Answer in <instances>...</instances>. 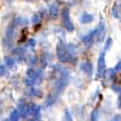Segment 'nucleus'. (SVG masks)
Masks as SVG:
<instances>
[{
  "label": "nucleus",
  "mask_w": 121,
  "mask_h": 121,
  "mask_svg": "<svg viewBox=\"0 0 121 121\" xmlns=\"http://www.w3.org/2000/svg\"><path fill=\"white\" fill-rule=\"evenodd\" d=\"M56 56L61 62H70L75 59V56L70 54L67 50V46L64 42H60L56 46Z\"/></svg>",
  "instance_id": "nucleus-1"
},
{
  "label": "nucleus",
  "mask_w": 121,
  "mask_h": 121,
  "mask_svg": "<svg viewBox=\"0 0 121 121\" xmlns=\"http://www.w3.org/2000/svg\"><path fill=\"white\" fill-rule=\"evenodd\" d=\"M68 78H69V73L66 69H59V76L56 78V86H54L56 93L61 92L65 89L67 83H68Z\"/></svg>",
  "instance_id": "nucleus-2"
},
{
  "label": "nucleus",
  "mask_w": 121,
  "mask_h": 121,
  "mask_svg": "<svg viewBox=\"0 0 121 121\" xmlns=\"http://www.w3.org/2000/svg\"><path fill=\"white\" fill-rule=\"evenodd\" d=\"M61 21H62V26L67 31H74V24L72 23V20L69 16V9L65 8L61 12Z\"/></svg>",
  "instance_id": "nucleus-3"
},
{
  "label": "nucleus",
  "mask_w": 121,
  "mask_h": 121,
  "mask_svg": "<svg viewBox=\"0 0 121 121\" xmlns=\"http://www.w3.org/2000/svg\"><path fill=\"white\" fill-rule=\"evenodd\" d=\"M105 52H102L98 56V62H97V78L102 77V75L105 72Z\"/></svg>",
  "instance_id": "nucleus-4"
},
{
  "label": "nucleus",
  "mask_w": 121,
  "mask_h": 121,
  "mask_svg": "<svg viewBox=\"0 0 121 121\" xmlns=\"http://www.w3.org/2000/svg\"><path fill=\"white\" fill-rule=\"evenodd\" d=\"M96 32H95V40L97 39V42H102L104 36H105V32H106V28H105V24L104 22H99V24L97 26V28L95 29Z\"/></svg>",
  "instance_id": "nucleus-5"
},
{
  "label": "nucleus",
  "mask_w": 121,
  "mask_h": 121,
  "mask_svg": "<svg viewBox=\"0 0 121 121\" xmlns=\"http://www.w3.org/2000/svg\"><path fill=\"white\" fill-rule=\"evenodd\" d=\"M95 32H96V30L93 29L91 32H89L88 35H85V36H83V37H82V42H83V43L88 47H90L91 45H92L93 40H95Z\"/></svg>",
  "instance_id": "nucleus-6"
},
{
  "label": "nucleus",
  "mask_w": 121,
  "mask_h": 121,
  "mask_svg": "<svg viewBox=\"0 0 121 121\" xmlns=\"http://www.w3.org/2000/svg\"><path fill=\"white\" fill-rule=\"evenodd\" d=\"M81 69L83 70L85 74L88 75L89 77H91L92 76V72H93V67L92 65L89 62V61H86V62H83L82 65H81Z\"/></svg>",
  "instance_id": "nucleus-7"
},
{
  "label": "nucleus",
  "mask_w": 121,
  "mask_h": 121,
  "mask_svg": "<svg viewBox=\"0 0 121 121\" xmlns=\"http://www.w3.org/2000/svg\"><path fill=\"white\" fill-rule=\"evenodd\" d=\"M93 21V16L89 13H83L81 16H80V23L82 24H86V23H91Z\"/></svg>",
  "instance_id": "nucleus-8"
},
{
  "label": "nucleus",
  "mask_w": 121,
  "mask_h": 121,
  "mask_svg": "<svg viewBox=\"0 0 121 121\" xmlns=\"http://www.w3.org/2000/svg\"><path fill=\"white\" fill-rule=\"evenodd\" d=\"M26 95L29 97H39L42 95V92L39 90H37L35 86H28V89L26 90Z\"/></svg>",
  "instance_id": "nucleus-9"
},
{
  "label": "nucleus",
  "mask_w": 121,
  "mask_h": 121,
  "mask_svg": "<svg viewBox=\"0 0 121 121\" xmlns=\"http://www.w3.org/2000/svg\"><path fill=\"white\" fill-rule=\"evenodd\" d=\"M19 112L20 115H22V118H28L29 115V110H28V104H20L19 105Z\"/></svg>",
  "instance_id": "nucleus-10"
},
{
  "label": "nucleus",
  "mask_w": 121,
  "mask_h": 121,
  "mask_svg": "<svg viewBox=\"0 0 121 121\" xmlns=\"http://www.w3.org/2000/svg\"><path fill=\"white\" fill-rule=\"evenodd\" d=\"M48 14L52 16V17H56L59 15V8L56 4H51L50 7H48Z\"/></svg>",
  "instance_id": "nucleus-11"
},
{
  "label": "nucleus",
  "mask_w": 121,
  "mask_h": 121,
  "mask_svg": "<svg viewBox=\"0 0 121 121\" xmlns=\"http://www.w3.org/2000/svg\"><path fill=\"white\" fill-rule=\"evenodd\" d=\"M28 23V21L26 19H23V17H16V19L13 21V24H14V27H22V26H24V24H27Z\"/></svg>",
  "instance_id": "nucleus-12"
},
{
  "label": "nucleus",
  "mask_w": 121,
  "mask_h": 121,
  "mask_svg": "<svg viewBox=\"0 0 121 121\" xmlns=\"http://www.w3.org/2000/svg\"><path fill=\"white\" fill-rule=\"evenodd\" d=\"M43 77H44V73H43V70H42V69H37V73H36V76H35V83L36 84L42 83Z\"/></svg>",
  "instance_id": "nucleus-13"
},
{
  "label": "nucleus",
  "mask_w": 121,
  "mask_h": 121,
  "mask_svg": "<svg viewBox=\"0 0 121 121\" xmlns=\"http://www.w3.org/2000/svg\"><path fill=\"white\" fill-rule=\"evenodd\" d=\"M5 65L7 68H13L14 65H15V60L13 56H6L5 58Z\"/></svg>",
  "instance_id": "nucleus-14"
},
{
  "label": "nucleus",
  "mask_w": 121,
  "mask_h": 121,
  "mask_svg": "<svg viewBox=\"0 0 121 121\" xmlns=\"http://www.w3.org/2000/svg\"><path fill=\"white\" fill-rule=\"evenodd\" d=\"M56 95L58 93H52V95H50L48 97H47V99H46V102H45V105L46 106H50V105H52L53 103L56 100Z\"/></svg>",
  "instance_id": "nucleus-15"
},
{
  "label": "nucleus",
  "mask_w": 121,
  "mask_h": 121,
  "mask_svg": "<svg viewBox=\"0 0 121 121\" xmlns=\"http://www.w3.org/2000/svg\"><path fill=\"white\" fill-rule=\"evenodd\" d=\"M19 119H20V112H19V110H14V111H12L9 118H8V120L16 121V120H19Z\"/></svg>",
  "instance_id": "nucleus-16"
},
{
  "label": "nucleus",
  "mask_w": 121,
  "mask_h": 121,
  "mask_svg": "<svg viewBox=\"0 0 121 121\" xmlns=\"http://www.w3.org/2000/svg\"><path fill=\"white\" fill-rule=\"evenodd\" d=\"M36 61H37V59H36V58H35L34 56H29L28 58H27V62H28V65L31 66V67H32V66L36 64Z\"/></svg>",
  "instance_id": "nucleus-17"
},
{
  "label": "nucleus",
  "mask_w": 121,
  "mask_h": 121,
  "mask_svg": "<svg viewBox=\"0 0 121 121\" xmlns=\"http://www.w3.org/2000/svg\"><path fill=\"white\" fill-rule=\"evenodd\" d=\"M47 61H48V58H45V54L40 56V65H42V67H43V68H44V67H46Z\"/></svg>",
  "instance_id": "nucleus-18"
},
{
  "label": "nucleus",
  "mask_w": 121,
  "mask_h": 121,
  "mask_svg": "<svg viewBox=\"0 0 121 121\" xmlns=\"http://www.w3.org/2000/svg\"><path fill=\"white\" fill-rule=\"evenodd\" d=\"M31 22L32 23H39L40 22V15H38V14H34V16H32V19H31Z\"/></svg>",
  "instance_id": "nucleus-19"
},
{
  "label": "nucleus",
  "mask_w": 121,
  "mask_h": 121,
  "mask_svg": "<svg viewBox=\"0 0 121 121\" xmlns=\"http://www.w3.org/2000/svg\"><path fill=\"white\" fill-rule=\"evenodd\" d=\"M113 78H114V82H115V84L120 85V84H121V74L113 75Z\"/></svg>",
  "instance_id": "nucleus-20"
},
{
  "label": "nucleus",
  "mask_w": 121,
  "mask_h": 121,
  "mask_svg": "<svg viewBox=\"0 0 121 121\" xmlns=\"http://www.w3.org/2000/svg\"><path fill=\"white\" fill-rule=\"evenodd\" d=\"M6 73H7V67H6V65H0V77L4 76Z\"/></svg>",
  "instance_id": "nucleus-21"
},
{
  "label": "nucleus",
  "mask_w": 121,
  "mask_h": 121,
  "mask_svg": "<svg viewBox=\"0 0 121 121\" xmlns=\"http://www.w3.org/2000/svg\"><path fill=\"white\" fill-rule=\"evenodd\" d=\"M98 119V111L97 110H95V111H92V113H91V115H90V120H97Z\"/></svg>",
  "instance_id": "nucleus-22"
},
{
  "label": "nucleus",
  "mask_w": 121,
  "mask_h": 121,
  "mask_svg": "<svg viewBox=\"0 0 121 121\" xmlns=\"http://www.w3.org/2000/svg\"><path fill=\"white\" fill-rule=\"evenodd\" d=\"M111 45H112V38L108 37L107 39H106V43H105V47H104V50H105V51H107V50L110 48Z\"/></svg>",
  "instance_id": "nucleus-23"
},
{
  "label": "nucleus",
  "mask_w": 121,
  "mask_h": 121,
  "mask_svg": "<svg viewBox=\"0 0 121 121\" xmlns=\"http://www.w3.org/2000/svg\"><path fill=\"white\" fill-rule=\"evenodd\" d=\"M65 120H72L73 118H72V115H70V112L68 111V110H66L65 111V118H64Z\"/></svg>",
  "instance_id": "nucleus-24"
},
{
  "label": "nucleus",
  "mask_w": 121,
  "mask_h": 121,
  "mask_svg": "<svg viewBox=\"0 0 121 121\" xmlns=\"http://www.w3.org/2000/svg\"><path fill=\"white\" fill-rule=\"evenodd\" d=\"M111 88H112V90H113L114 92H119V91L121 90V88H119V86H118V84H113Z\"/></svg>",
  "instance_id": "nucleus-25"
},
{
  "label": "nucleus",
  "mask_w": 121,
  "mask_h": 121,
  "mask_svg": "<svg viewBox=\"0 0 121 121\" xmlns=\"http://www.w3.org/2000/svg\"><path fill=\"white\" fill-rule=\"evenodd\" d=\"M118 93H119V98H118V107L121 108V90Z\"/></svg>",
  "instance_id": "nucleus-26"
},
{
  "label": "nucleus",
  "mask_w": 121,
  "mask_h": 121,
  "mask_svg": "<svg viewBox=\"0 0 121 121\" xmlns=\"http://www.w3.org/2000/svg\"><path fill=\"white\" fill-rule=\"evenodd\" d=\"M27 45H28V46H35V40H34V39H29Z\"/></svg>",
  "instance_id": "nucleus-27"
},
{
  "label": "nucleus",
  "mask_w": 121,
  "mask_h": 121,
  "mask_svg": "<svg viewBox=\"0 0 121 121\" xmlns=\"http://www.w3.org/2000/svg\"><path fill=\"white\" fill-rule=\"evenodd\" d=\"M112 120H121V117L120 115H114V117L112 118Z\"/></svg>",
  "instance_id": "nucleus-28"
},
{
  "label": "nucleus",
  "mask_w": 121,
  "mask_h": 121,
  "mask_svg": "<svg viewBox=\"0 0 121 121\" xmlns=\"http://www.w3.org/2000/svg\"><path fill=\"white\" fill-rule=\"evenodd\" d=\"M6 1H7V2H12L13 0H6Z\"/></svg>",
  "instance_id": "nucleus-29"
},
{
  "label": "nucleus",
  "mask_w": 121,
  "mask_h": 121,
  "mask_svg": "<svg viewBox=\"0 0 121 121\" xmlns=\"http://www.w3.org/2000/svg\"><path fill=\"white\" fill-rule=\"evenodd\" d=\"M28 1H32V0H28Z\"/></svg>",
  "instance_id": "nucleus-30"
}]
</instances>
